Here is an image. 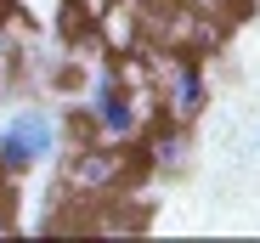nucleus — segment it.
Returning <instances> with one entry per match:
<instances>
[{
  "instance_id": "nucleus-5",
  "label": "nucleus",
  "mask_w": 260,
  "mask_h": 243,
  "mask_svg": "<svg viewBox=\"0 0 260 243\" xmlns=\"http://www.w3.org/2000/svg\"><path fill=\"white\" fill-rule=\"evenodd\" d=\"M6 130H12V136L34 153V164L57 153V119H51L46 108H23V113H12V125H6Z\"/></svg>"
},
{
  "instance_id": "nucleus-7",
  "label": "nucleus",
  "mask_w": 260,
  "mask_h": 243,
  "mask_svg": "<svg viewBox=\"0 0 260 243\" xmlns=\"http://www.w3.org/2000/svg\"><path fill=\"white\" fill-rule=\"evenodd\" d=\"M0 85H6V46H0Z\"/></svg>"
},
{
  "instance_id": "nucleus-3",
  "label": "nucleus",
  "mask_w": 260,
  "mask_h": 243,
  "mask_svg": "<svg viewBox=\"0 0 260 243\" xmlns=\"http://www.w3.org/2000/svg\"><path fill=\"white\" fill-rule=\"evenodd\" d=\"M187 153H192L187 119H170V125H153V130H147V164H153V170L176 176V170L187 164Z\"/></svg>"
},
{
  "instance_id": "nucleus-6",
  "label": "nucleus",
  "mask_w": 260,
  "mask_h": 243,
  "mask_svg": "<svg viewBox=\"0 0 260 243\" xmlns=\"http://www.w3.org/2000/svg\"><path fill=\"white\" fill-rule=\"evenodd\" d=\"M28 164H34V153H28L12 130H0V181H17Z\"/></svg>"
},
{
  "instance_id": "nucleus-4",
  "label": "nucleus",
  "mask_w": 260,
  "mask_h": 243,
  "mask_svg": "<svg viewBox=\"0 0 260 243\" xmlns=\"http://www.w3.org/2000/svg\"><path fill=\"white\" fill-rule=\"evenodd\" d=\"M119 176H124V153H102V147H85V153H74V164H68V181L74 187H119Z\"/></svg>"
},
{
  "instance_id": "nucleus-2",
  "label": "nucleus",
  "mask_w": 260,
  "mask_h": 243,
  "mask_svg": "<svg viewBox=\"0 0 260 243\" xmlns=\"http://www.w3.org/2000/svg\"><path fill=\"white\" fill-rule=\"evenodd\" d=\"M204 102H209V79H204V62L198 57H170V79H164V108H170V119H192L204 113Z\"/></svg>"
},
{
  "instance_id": "nucleus-1",
  "label": "nucleus",
  "mask_w": 260,
  "mask_h": 243,
  "mask_svg": "<svg viewBox=\"0 0 260 243\" xmlns=\"http://www.w3.org/2000/svg\"><path fill=\"white\" fill-rule=\"evenodd\" d=\"M142 119H147V113H142L136 91H124L119 68H102V74L91 79V125H96V136L113 142V147H124V142L142 136Z\"/></svg>"
}]
</instances>
